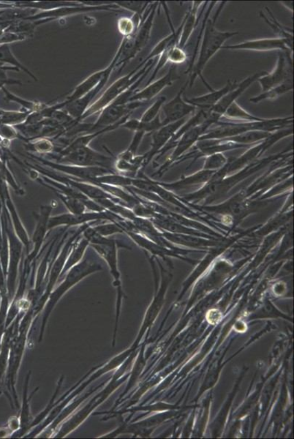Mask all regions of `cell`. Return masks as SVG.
<instances>
[{
	"instance_id": "60d3db41",
	"label": "cell",
	"mask_w": 294,
	"mask_h": 439,
	"mask_svg": "<svg viewBox=\"0 0 294 439\" xmlns=\"http://www.w3.org/2000/svg\"><path fill=\"white\" fill-rule=\"evenodd\" d=\"M0 137L10 142L19 138V134L14 126L0 124Z\"/></svg>"
},
{
	"instance_id": "30bf717a",
	"label": "cell",
	"mask_w": 294,
	"mask_h": 439,
	"mask_svg": "<svg viewBox=\"0 0 294 439\" xmlns=\"http://www.w3.org/2000/svg\"><path fill=\"white\" fill-rule=\"evenodd\" d=\"M293 52H279L276 67L269 74L258 79L262 91L276 87L289 81H293Z\"/></svg>"
},
{
	"instance_id": "ac0fdd59",
	"label": "cell",
	"mask_w": 294,
	"mask_h": 439,
	"mask_svg": "<svg viewBox=\"0 0 294 439\" xmlns=\"http://www.w3.org/2000/svg\"><path fill=\"white\" fill-rule=\"evenodd\" d=\"M102 259L108 264L111 274L114 279L113 284L117 288V290H122L120 282V273L118 270V248L123 247L120 242L106 246L89 245Z\"/></svg>"
},
{
	"instance_id": "1f68e13d",
	"label": "cell",
	"mask_w": 294,
	"mask_h": 439,
	"mask_svg": "<svg viewBox=\"0 0 294 439\" xmlns=\"http://www.w3.org/2000/svg\"><path fill=\"white\" fill-rule=\"evenodd\" d=\"M142 21L141 17L135 14L131 18L122 17L119 19L117 23L118 30L124 37L134 36L137 32Z\"/></svg>"
},
{
	"instance_id": "6da1fadb",
	"label": "cell",
	"mask_w": 294,
	"mask_h": 439,
	"mask_svg": "<svg viewBox=\"0 0 294 439\" xmlns=\"http://www.w3.org/2000/svg\"><path fill=\"white\" fill-rule=\"evenodd\" d=\"M225 3L226 2H222L216 15H214L212 19H208L206 21L198 60L196 63L194 65L186 74H188L190 76L188 80L190 87L194 86L196 78L199 77L203 84H205L211 92L214 90L203 76L202 73L203 69H205L208 62L212 59V57L221 50L226 41L239 34L238 32H220L216 28V21Z\"/></svg>"
},
{
	"instance_id": "5b68a950",
	"label": "cell",
	"mask_w": 294,
	"mask_h": 439,
	"mask_svg": "<svg viewBox=\"0 0 294 439\" xmlns=\"http://www.w3.org/2000/svg\"><path fill=\"white\" fill-rule=\"evenodd\" d=\"M3 217L9 242V262L7 273V287L9 295L15 291L19 264L23 255L24 245L18 238L11 223L5 204H3Z\"/></svg>"
},
{
	"instance_id": "f546056e",
	"label": "cell",
	"mask_w": 294,
	"mask_h": 439,
	"mask_svg": "<svg viewBox=\"0 0 294 439\" xmlns=\"http://www.w3.org/2000/svg\"><path fill=\"white\" fill-rule=\"evenodd\" d=\"M2 90L4 92L5 100L9 102L13 101L19 104L22 109L21 110L26 111L30 113H34L41 111L47 106V104L46 103H43L38 101L28 100L18 97L16 95L11 94V92H10L5 88V87H3Z\"/></svg>"
},
{
	"instance_id": "5bb4252c",
	"label": "cell",
	"mask_w": 294,
	"mask_h": 439,
	"mask_svg": "<svg viewBox=\"0 0 294 439\" xmlns=\"http://www.w3.org/2000/svg\"><path fill=\"white\" fill-rule=\"evenodd\" d=\"M158 5H159V3H152L148 9L146 10L141 25L137 32L135 34L133 48L127 58L122 62V67L133 60L135 56L142 51L147 43H148L151 36L153 22L156 16Z\"/></svg>"
},
{
	"instance_id": "44dd1931",
	"label": "cell",
	"mask_w": 294,
	"mask_h": 439,
	"mask_svg": "<svg viewBox=\"0 0 294 439\" xmlns=\"http://www.w3.org/2000/svg\"><path fill=\"white\" fill-rule=\"evenodd\" d=\"M1 202L6 207L15 234L27 249L28 254L31 248V239L27 234L23 223L21 222L14 201L12 198H11L8 186L5 189L4 197Z\"/></svg>"
},
{
	"instance_id": "7bdbcfd3",
	"label": "cell",
	"mask_w": 294,
	"mask_h": 439,
	"mask_svg": "<svg viewBox=\"0 0 294 439\" xmlns=\"http://www.w3.org/2000/svg\"><path fill=\"white\" fill-rule=\"evenodd\" d=\"M5 10H6V9L0 10V16H1V15H2L4 12H5Z\"/></svg>"
},
{
	"instance_id": "9c48e42d",
	"label": "cell",
	"mask_w": 294,
	"mask_h": 439,
	"mask_svg": "<svg viewBox=\"0 0 294 439\" xmlns=\"http://www.w3.org/2000/svg\"><path fill=\"white\" fill-rule=\"evenodd\" d=\"M122 219L124 218L108 211L101 213L86 212L82 214H60L53 217L51 216L49 222V231L59 226H65L69 228L71 226H80L87 224L100 221H108L109 222L115 223Z\"/></svg>"
},
{
	"instance_id": "cb8c5ba5",
	"label": "cell",
	"mask_w": 294,
	"mask_h": 439,
	"mask_svg": "<svg viewBox=\"0 0 294 439\" xmlns=\"http://www.w3.org/2000/svg\"><path fill=\"white\" fill-rule=\"evenodd\" d=\"M202 3V2H194L184 17V26L178 44L179 47L181 49L185 48L191 34H193L195 28L197 26L199 22L198 11Z\"/></svg>"
},
{
	"instance_id": "8992f818",
	"label": "cell",
	"mask_w": 294,
	"mask_h": 439,
	"mask_svg": "<svg viewBox=\"0 0 294 439\" xmlns=\"http://www.w3.org/2000/svg\"><path fill=\"white\" fill-rule=\"evenodd\" d=\"M28 156H30L29 158L31 160L36 161L37 164L43 167H48V169L61 173L65 175L87 182L94 183L98 177L117 172L101 167H82L64 164L32 153H28Z\"/></svg>"
},
{
	"instance_id": "83f0119b",
	"label": "cell",
	"mask_w": 294,
	"mask_h": 439,
	"mask_svg": "<svg viewBox=\"0 0 294 439\" xmlns=\"http://www.w3.org/2000/svg\"><path fill=\"white\" fill-rule=\"evenodd\" d=\"M0 63L8 64L11 67H16L19 70L23 71L28 76L32 77L33 80L38 82L37 77L34 75L28 69L22 65L17 59L10 47V44L0 45Z\"/></svg>"
},
{
	"instance_id": "484cf974",
	"label": "cell",
	"mask_w": 294,
	"mask_h": 439,
	"mask_svg": "<svg viewBox=\"0 0 294 439\" xmlns=\"http://www.w3.org/2000/svg\"><path fill=\"white\" fill-rule=\"evenodd\" d=\"M220 120L233 122H251L263 121L265 118L249 113L235 101L226 109Z\"/></svg>"
},
{
	"instance_id": "4dcf8cb0",
	"label": "cell",
	"mask_w": 294,
	"mask_h": 439,
	"mask_svg": "<svg viewBox=\"0 0 294 439\" xmlns=\"http://www.w3.org/2000/svg\"><path fill=\"white\" fill-rule=\"evenodd\" d=\"M26 148L32 154L38 156L52 155L54 149L53 141L49 138H38L25 142Z\"/></svg>"
},
{
	"instance_id": "2e32d148",
	"label": "cell",
	"mask_w": 294,
	"mask_h": 439,
	"mask_svg": "<svg viewBox=\"0 0 294 439\" xmlns=\"http://www.w3.org/2000/svg\"><path fill=\"white\" fill-rule=\"evenodd\" d=\"M221 50H247L254 52H293L287 42L280 39H262L252 41H246L242 43L223 45Z\"/></svg>"
},
{
	"instance_id": "ab89813d",
	"label": "cell",
	"mask_w": 294,
	"mask_h": 439,
	"mask_svg": "<svg viewBox=\"0 0 294 439\" xmlns=\"http://www.w3.org/2000/svg\"><path fill=\"white\" fill-rule=\"evenodd\" d=\"M164 53L166 54L168 63L174 65L182 64L188 60V55L184 49H181L178 45L168 50Z\"/></svg>"
},
{
	"instance_id": "d6a6232c",
	"label": "cell",
	"mask_w": 294,
	"mask_h": 439,
	"mask_svg": "<svg viewBox=\"0 0 294 439\" xmlns=\"http://www.w3.org/2000/svg\"><path fill=\"white\" fill-rule=\"evenodd\" d=\"M132 180L127 177H124L119 173H110L103 176L98 177L93 184H107L120 188H127L132 184Z\"/></svg>"
},
{
	"instance_id": "d6986e66",
	"label": "cell",
	"mask_w": 294,
	"mask_h": 439,
	"mask_svg": "<svg viewBox=\"0 0 294 439\" xmlns=\"http://www.w3.org/2000/svg\"><path fill=\"white\" fill-rule=\"evenodd\" d=\"M111 74H108L100 83L89 94L73 103L67 104L63 109L70 115L71 118L81 122V119L87 109L92 105L95 98L99 94V92L103 89L109 82V79Z\"/></svg>"
},
{
	"instance_id": "836d02e7",
	"label": "cell",
	"mask_w": 294,
	"mask_h": 439,
	"mask_svg": "<svg viewBox=\"0 0 294 439\" xmlns=\"http://www.w3.org/2000/svg\"><path fill=\"white\" fill-rule=\"evenodd\" d=\"M31 113L20 111H7L0 109V124L16 126L24 123Z\"/></svg>"
},
{
	"instance_id": "e575fe53",
	"label": "cell",
	"mask_w": 294,
	"mask_h": 439,
	"mask_svg": "<svg viewBox=\"0 0 294 439\" xmlns=\"http://www.w3.org/2000/svg\"><path fill=\"white\" fill-rule=\"evenodd\" d=\"M271 133L262 131H248L233 137L223 138V141L240 143V144L253 143L262 140H266Z\"/></svg>"
},
{
	"instance_id": "7a4b0ae2",
	"label": "cell",
	"mask_w": 294,
	"mask_h": 439,
	"mask_svg": "<svg viewBox=\"0 0 294 439\" xmlns=\"http://www.w3.org/2000/svg\"><path fill=\"white\" fill-rule=\"evenodd\" d=\"M293 117L267 119L263 121L251 122H233L220 120L216 124V128L208 129L200 137L199 140H223L240 135L248 131H262L273 133L293 126Z\"/></svg>"
},
{
	"instance_id": "7c38bea8",
	"label": "cell",
	"mask_w": 294,
	"mask_h": 439,
	"mask_svg": "<svg viewBox=\"0 0 294 439\" xmlns=\"http://www.w3.org/2000/svg\"><path fill=\"white\" fill-rule=\"evenodd\" d=\"M54 203L55 202L54 201L50 204L41 206L40 211L33 214L36 218V225L31 238L32 248L25 260V263L27 264L30 265L33 261H36L39 255L45 238H46L49 232V222L52 212L55 207Z\"/></svg>"
},
{
	"instance_id": "f35d334b",
	"label": "cell",
	"mask_w": 294,
	"mask_h": 439,
	"mask_svg": "<svg viewBox=\"0 0 294 439\" xmlns=\"http://www.w3.org/2000/svg\"><path fill=\"white\" fill-rule=\"evenodd\" d=\"M152 3V2H117L116 5L120 8L133 11L135 14L139 15L143 19L146 10Z\"/></svg>"
},
{
	"instance_id": "9a60e30c",
	"label": "cell",
	"mask_w": 294,
	"mask_h": 439,
	"mask_svg": "<svg viewBox=\"0 0 294 439\" xmlns=\"http://www.w3.org/2000/svg\"><path fill=\"white\" fill-rule=\"evenodd\" d=\"M178 78H179V76L177 73V65L172 64L168 73L160 79L155 81V82H152L150 85L146 86L139 92L137 91L135 92V94L130 98L128 103L138 102L145 105V104L152 100L158 94H161L165 88L172 86L174 81Z\"/></svg>"
},
{
	"instance_id": "4fadbf2b",
	"label": "cell",
	"mask_w": 294,
	"mask_h": 439,
	"mask_svg": "<svg viewBox=\"0 0 294 439\" xmlns=\"http://www.w3.org/2000/svg\"><path fill=\"white\" fill-rule=\"evenodd\" d=\"M188 85L189 81H187L177 95L172 100L164 103L161 111L164 114V118L161 120L163 126L186 118L188 115L196 111L197 108L187 103L183 98Z\"/></svg>"
},
{
	"instance_id": "74e56055",
	"label": "cell",
	"mask_w": 294,
	"mask_h": 439,
	"mask_svg": "<svg viewBox=\"0 0 294 439\" xmlns=\"http://www.w3.org/2000/svg\"><path fill=\"white\" fill-rule=\"evenodd\" d=\"M93 228L97 233L106 237H110L111 236L124 233V230L115 222H109L99 225L94 224Z\"/></svg>"
},
{
	"instance_id": "d590c367",
	"label": "cell",
	"mask_w": 294,
	"mask_h": 439,
	"mask_svg": "<svg viewBox=\"0 0 294 439\" xmlns=\"http://www.w3.org/2000/svg\"><path fill=\"white\" fill-rule=\"evenodd\" d=\"M71 214H82L86 213L87 208L80 200L71 197L60 193H54Z\"/></svg>"
},
{
	"instance_id": "7402d4cb",
	"label": "cell",
	"mask_w": 294,
	"mask_h": 439,
	"mask_svg": "<svg viewBox=\"0 0 294 439\" xmlns=\"http://www.w3.org/2000/svg\"><path fill=\"white\" fill-rule=\"evenodd\" d=\"M238 85L236 81L234 82L229 80L228 83L226 85L221 88L219 90H213L210 94L202 96L200 97H196L193 98L188 99L185 96H183L184 100L191 104V105L195 106L196 108H199L200 109L207 110L208 111L216 104L230 91L236 88Z\"/></svg>"
},
{
	"instance_id": "3957f363",
	"label": "cell",
	"mask_w": 294,
	"mask_h": 439,
	"mask_svg": "<svg viewBox=\"0 0 294 439\" xmlns=\"http://www.w3.org/2000/svg\"><path fill=\"white\" fill-rule=\"evenodd\" d=\"M158 57L149 61L147 63L142 62L130 74L122 76L102 94L98 99L92 103L86 112L84 114L81 122L99 114L102 110L110 105L111 103L116 100L124 92L132 87L137 81L147 72L149 68L156 64Z\"/></svg>"
},
{
	"instance_id": "e0dca14e",
	"label": "cell",
	"mask_w": 294,
	"mask_h": 439,
	"mask_svg": "<svg viewBox=\"0 0 294 439\" xmlns=\"http://www.w3.org/2000/svg\"><path fill=\"white\" fill-rule=\"evenodd\" d=\"M267 73L265 72L256 73L253 76H249L244 79L242 82L238 83V85L229 94H226L217 104L212 107L208 111L214 114H216L220 117V119L231 104L236 101V99L244 94V92L250 87L253 83L256 82L258 78L265 76Z\"/></svg>"
},
{
	"instance_id": "52a82bcc",
	"label": "cell",
	"mask_w": 294,
	"mask_h": 439,
	"mask_svg": "<svg viewBox=\"0 0 294 439\" xmlns=\"http://www.w3.org/2000/svg\"><path fill=\"white\" fill-rule=\"evenodd\" d=\"M116 158L102 154L91 147H84L56 160L58 163L82 167H101L114 170Z\"/></svg>"
},
{
	"instance_id": "603a6c76",
	"label": "cell",
	"mask_w": 294,
	"mask_h": 439,
	"mask_svg": "<svg viewBox=\"0 0 294 439\" xmlns=\"http://www.w3.org/2000/svg\"><path fill=\"white\" fill-rule=\"evenodd\" d=\"M89 247V241L85 239L82 234L79 236L75 241L74 244L71 250L69 257H67L64 266L63 270L61 273L60 278L69 272L75 265L80 262Z\"/></svg>"
},
{
	"instance_id": "ffe728a7",
	"label": "cell",
	"mask_w": 294,
	"mask_h": 439,
	"mask_svg": "<svg viewBox=\"0 0 294 439\" xmlns=\"http://www.w3.org/2000/svg\"><path fill=\"white\" fill-rule=\"evenodd\" d=\"M188 120V118H186L177 122L166 125L153 132L152 149L149 153L144 156V164L148 163L152 157L159 151L160 149L167 142H170L174 135Z\"/></svg>"
},
{
	"instance_id": "ba28073f",
	"label": "cell",
	"mask_w": 294,
	"mask_h": 439,
	"mask_svg": "<svg viewBox=\"0 0 294 439\" xmlns=\"http://www.w3.org/2000/svg\"><path fill=\"white\" fill-rule=\"evenodd\" d=\"M143 106L144 104L138 102H130L124 105L112 103L99 113V118L92 124L89 133L106 129L109 126L122 125L130 119L135 110Z\"/></svg>"
},
{
	"instance_id": "277c9868",
	"label": "cell",
	"mask_w": 294,
	"mask_h": 439,
	"mask_svg": "<svg viewBox=\"0 0 294 439\" xmlns=\"http://www.w3.org/2000/svg\"><path fill=\"white\" fill-rule=\"evenodd\" d=\"M89 248L90 250H87L88 255L85 253L84 259L65 275L63 282L51 295L47 310L48 314L54 306L71 288L84 279L85 277L103 270V266L99 259L100 257L91 247L89 246Z\"/></svg>"
},
{
	"instance_id": "b9f144b4",
	"label": "cell",
	"mask_w": 294,
	"mask_h": 439,
	"mask_svg": "<svg viewBox=\"0 0 294 439\" xmlns=\"http://www.w3.org/2000/svg\"><path fill=\"white\" fill-rule=\"evenodd\" d=\"M282 5H284L286 6V8L289 10H290L291 11V12H293V2H282Z\"/></svg>"
},
{
	"instance_id": "8fae6325",
	"label": "cell",
	"mask_w": 294,
	"mask_h": 439,
	"mask_svg": "<svg viewBox=\"0 0 294 439\" xmlns=\"http://www.w3.org/2000/svg\"><path fill=\"white\" fill-rule=\"evenodd\" d=\"M123 49V43L121 42L120 47L111 63L103 70L97 72L90 75L83 82L79 84L67 98L58 103L59 107L63 109L67 104L73 103L86 96L89 92L95 89L108 74H110L117 68Z\"/></svg>"
},
{
	"instance_id": "f1b7e54d",
	"label": "cell",
	"mask_w": 294,
	"mask_h": 439,
	"mask_svg": "<svg viewBox=\"0 0 294 439\" xmlns=\"http://www.w3.org/2000/svg\"><path fill=\"white\" fill-rule=\"evenodd\" d=\"M293 89V81H289L284 84H282L276 87L270 89L267 91L263 92V94L256 97L250 99V102L257 104L263 100H273L278 98L280 96L287 94Z\"/></svg>"
},
{
	"instance_id": "8d00e7d4",
	"label": "cell",
	"mask_w": 294,
	"mask_h": 439,
	"mask_svg": "<svg viewBox=\"0 0 294 439\" xmlns=\"http://www.w3.org/2000/svg\"><path fill=\"white\" fill-rule=\"evenodd\" d=\"M166 100L165 96L157 98L152 105L145 111L139 120L144 122H150L154 120L161 114Z\"/></svg>"
},
{
	"instance_id": "4316f807",
	"label": "cell",
	"mask_w": 294,
	"mask_h": 439,
	"mask_svg": "<svg viewBox=\"0 0 294 439\" xmlns=\"http://www.w3.org/2000/svg\"><path fill=\"white\" fill-rule=\"evenodd\" d=\"M122 128L126 129L134 132L142 131L146 134L147 133H152L163 127L161 122V114L152 121L150 122H141L137 119H129L122 125Z\"/></svg>"
},
{
	"instance_id": "d4e9b609",
	"label": "cell",
	"mask_w": 294,
	"mask_h": 439,
	"mask_svg": "<svg viewBox=\"0 0 294 439\" xmlns=\"http://www.w3.org/2000/svg\"><path fill=\"white\" fill-rule=\"evenodd\" d=\"M267 15L260 11L259 16L264 20L267 24L278 34V39L284 40L289 45L290 47L293 50V32L292 29L282 25L275 17L274 14L270 9L266 7Z\"/></svg>"
}]
</instances>
